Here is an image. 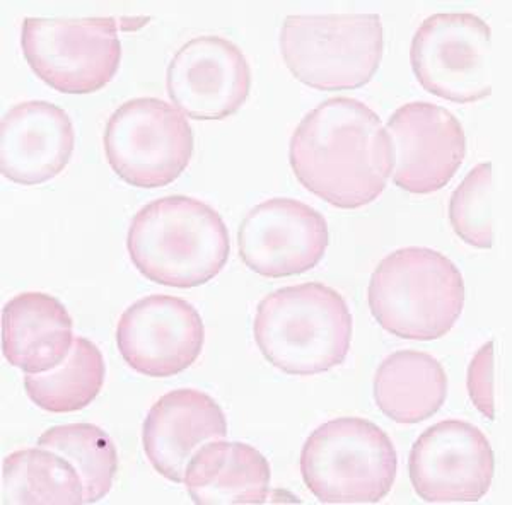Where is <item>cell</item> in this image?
I'll return each instance as SVG.
<instances>
[{"label": "cell", "instance_id": "17", "mask_svg": "<svg viewBox=\"0 0 512 505\" xmlns=\"http://www.w3.org/2000/svg\"><path fill=\"white\" fill-rule=\"evenodd\" d=\"M74 343L64 304L43 292H23L2 309V354L26 374L52 371Z\"/></svg>", "mask_w": 512, "mask_h": 505}, {"label": "cell", "instance_id": "22", "mask_svg": "<svg viewBox=\"0 0 512 505\" xmlns=\"http://www.w3.org/2000/svg\"><path fill=\"white\" fill-rule=\"evenodd\" d=\"M38 446L59 454L76 468L84 504H96L110 494L118 471L117 447L98 425H55L41 434Z\"/></svg>", "mask_w": 512, "mask_h": 505}, {"label": "cell", "instance_id": "24", "mask_svg": "<svg viewBox=\"0 0 512 505\" xmlns=\"http://www.w3.org/2000/svg\"><path fill=\"white\" fill-rule=\"evenodd\" d=\"M466 388L470 393L473 405L483 417L494 420V342L483 343L482 349L478 350L466 376Z\"/></svg>", "mask_w": 512, "mask_h": 505}, {"label": "cell", "instance_id": "20", "mask_svg": "<svg viewBox=\"0 0 512 505\" xmlns=\"http://www.w3.org/2000/svg\"><path fill=\"white\" fill-rule=\"evenodd\" d=\"M2 504H84L81 476L67 459L50 449H19L2 465Z\"/></svg>", "mask_w": 512, "mask_h": 505}, {"label": "cell", "instance_id": "15", "mask_svg": "<svg viewBox=\"0 0 512 505\" xmlns=\"http://www.w3.org/2000/svg\"><path fill=\"white\" fill-rule=\"evenodd\" d=\"M227 437L226 415L212 396L181 388L161 396L147 413L142 444L152 468L169 482H185L200 447Z\"/></svg>", "mask_w": 512, "mask_h": 505}, {"label": "cell", "instance_id": "10", "mask_svg": "<svg viewBox=\"0 0 512 505\" xmlns=\"http://www.w3.org/2000/svg\"><path fill=\"white\" fill-rule=\"evenodd\" d=\"M495 458L482 430L465 420H443L415 441L408 473L415 494L429 504L478 502L489 494Z\"/></svg>", "mask_w": 512, "mask_h": 505}, {"label": "cell", "instance_id": "2", "mask_svg": "<svg viewBox=\"0 0 512 505\" xmlns=\"http://www.w3.org/2000/svg\"><path fill=\"white\" fill-rule=\"evenodd\" d=\"M134 267L154 284L192 289L226 267L229 231L219 212L197 198L169 195L144 205L128 227Z\"/></svg>", "mask_w": 512, "mask_h": 505}, {"label": "cell", "instance_id": "21", "mask_svg": "<svg viewBox=\"0 0 512 505\" xmlns=\"http://www.w3.org/2000/svg\"><path fill=\"white\" fill-rule=\"evenodd\" d=\"M106 378L101 350L88 338L74 337L64 362L52 371L24 376V389L36 407L50 413L79 412L98 398Z\"/></svg>", "mask_w": 512, "mask_h": 505}, {"label": "cell", "instance_id": "7", "mask_svg": "<svg viewBox=\"0 0 512 505\" xmlns=\"http://www.w3.org/2000/svg\"><path fill=\"white\" fill-rule=\"evenodd\" d=\"M117 18H24V59L41 81L65 94L96 93L117 76L122 62Z\"/></svg>", "mask_w": 512, "mask_h": 505}, {"label": "cell", "instance_id": "13", "mask_svg": "<svg viewBox=\"0 0 512 505\" xmlns=\"http://www.w3.org/2000/svg\"><path fill=\"white\" fill-rule=\"evenodd\" d=\"M328 243L325 217L294 198H270L256 205L238 231L241 260L267 279L309 272L325 256Z\"/></svg>", "mask_w": 512, "mask_h": 505}, {"label": "cell", "instance_id": "3", "mask_svg": "<svg viewBox=\"0 0 512 505\" xmlns=\"http://www.w3.org/2000/svg\"><path fill=\"white\" fill-rule=\"evenodd\" d=\"M354 320L344 297L318 282L263 297L253 335L263 357L291 376H316L344 364Z\"/></svg>", "mask_w": 512, "mask_h": 505}, {"label": "cell", "instance_id": "9", "mask_svg": "<svg viewBox=\"0 0 512 505\" xmlns=\"http://www.w3.org/2000/svg\"><path fill=\"white\" fill-rule=\"evenodd\" d=\"M492 30L472 12H439L415 31L410 64L427 93L453 103L492 94Z\"/></svg>", "mask_w": 512, "mask_h": 505}, {"label": "cell", "instance_id": "8", "mask_svg": "<svg viewBox=\"0 0 512 505\" xmlns=\"http://www.w3.org/2000/svg\"><path fill=\"white\" fill-rule=\"evenodd\" d=\"M106 159L115 175L137 188L178 180L193 156V132L175 106L158 98L130 99L106 123Z\"/></svg>", "mask_w": 512, "mask_h": 505}, {"label": "cell", "instance_id": "19", "mask_svg": "<svg viewBox=\"0 0 512 505\" xmlns=\"http://www.w3.org/2000/svg\"><path fill=\"white\" fill-rule=\"evenodd\" d=\"M374 400L396 424H419L434 417L448 396V376L441 362L417 350L388 355L374 376Z\"/></svg>", "mask_w": 512, "mask_h": 505}, {"label": "cell", "instance_id": "6", "mask_svg": "<svg viewBox=\"0 0 512 505\" xmlns=\"http://www.w3.org/2000/svg\"><path fill=\"white\" fill-rule=\"evenodd\" d=\"M279 43L297 81L318 91H349L376 76L383 59V23L379 14L287 16Z\"/></svg>", "mask_w": 512, "mask_h": 505}, {"label": "cell", "instance_id": "18", "mask_svg": "<svg viewBox=\"0 0 512 505\" xmlns=\"http://www.w3.org/2000/svg\"><path fill=\"white\" fill-rule=\"evenodd\" d=\"M270 480V463L260 451L222 439L198 449L183 483L197 505H255L267 502Z\"/></svg>", "mask_w": 512, "mask_h": 505}, {"label": "cell", "instance_id": "14", "mask_svg": "<svg viewBox=\"0 0 512 505\" xmlns=\"http://www.w3.org/2000/svg\"><path fill=\"white\" fill-rule=\"evenodd\" d=\"M245 53L222 36H198L171 59L166 91L176 110L193 120H226L250 96Z\"/></svg>", "mask_w": 512, "mask_h": 505}, {"label": "cell", "instance_id": "4", "mask_svg": "<svg viewBox=\"0 0 512 505\" xmlns=\"http://www.w3.org/2000/svg\"><path fill=\"white\" fill-rule=\"evenodd\" d=\"M367 301L384 330L405 340H437L453 330L465 306V280L448 256L410 246L379 262Z\"/></svg>", "mask_w": 512, "mask_h": 505}, {"label": "cell", "instance_id": "12", "mask_svg": "<svg viewBox=\"0 0 512 505\" xmlns=\"http://www.w3.org/2000/svg\"><path fill=\"white\" fill-rule=\"evenodd\" d=\"M204 342L202 316L181 297H142L118 320L120 355L130 369L149 378L187 371L202 354Z\"/></svg>", "mask_w": 512, "mask_h": 505}, {"label": "cell", "instance_id": "16", "mask_svg": "<svg viewBox=\"0 0 512 505\" xmlns=\"http://www.w3.org/2000/svg\"><path fill=\"white\" fill-rule=\"evenodd\" d=\"M76 147L69 115L48 101L12 106L0 125V171L16 185H43L59 176Z\"/></svg>", "mask_w": 512, "mask_h": 505}, {"label": "cell", "instance_id": "5", "mask_svg": "<svg viewBox=\"0 0 512 505\" xmlns=\"http://www.w3.org/2000/svg\"><path fill=\"white\" fill-rule=\"evenodd\" d=\"M299 468L321 504H378L395 485L398 456L371 420L340 417L306 439Z\"/></svg>", "mask_w": 512, "mask_h": 505}, {"label": "cell", "instance_id": "11", "mask_svg": "<svg viewBox=\"0 0 512 505\" xmlns=\"http://www.w3.org/2000/svg\"><path fill=\"white\" fill-rule=\"evenodd\" d=\"M391 178L414 195L443 190L466 156L465 130L443 106L414 101L400 106L386 125Z\"/></svg>", "mask_w": 512, "mask_h": 505}, {"label": "cell", "instance_id": "23", "mask_svg": "<svg viewBox=\"0 0 512 505\" xmlns=\"http://www.w3.org/2000/svg\"><path fill=\"white\" fill-rule=\"evenodd\" d=\"M492 192V164L482 163L468 173L449 202V222L454 233L480 250H490L494 244Z\"/></svg>", "mask_w": 512, "mask_h": 505}, {"label": "cell", "instance_id": "1", "mask_svg": "<svg viewBox=\"0 0 512 505\" xmlns=\"http://www.w3.org/2000/svg\"><path fill=\"white\" fill-rule=\"evenodd\" d=\"M289 163L308 192L338 209H361L386 190L390 139L359 99H326L294 130Z\"/></svg>", "mask_w": 512, "mask_h": 505}]
</instances>
